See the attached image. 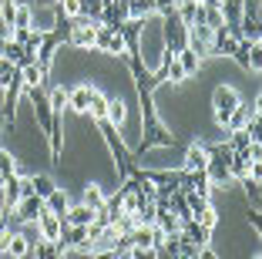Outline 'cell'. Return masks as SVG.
I'll list each match as a JSON object with an SVG mask.
<instances>
[{"label": "cell", "instance_id": "cell-1", "mask_svg": "<svg viewBox=\"0 0 262 259\" xmlns=\"http://www.w3.org/2000/svg\"><path fill=\"white\" fill-rule=\"evenodd\" d=\"M138 105H141V142L131 152L135 158H141L151 148H171L175 145V135L165 128V122L158 118V108H155V94L151 91H138Z\"/></svg>", "mask_w": 262, "mask_h": 259}, {"label": "cell", "instance_id": "cell-2", "mask_svg": "<svg viewBox=\"0 0 262 259\" xmlns=\"http://www.w3.org/2000/svg\"><path fill=\"white\" fill-rule=\"evenodd\" d=\"M94 128L101 131V138H104V145H108L111 158H115V168H118V182H121V178H145V168L138 165V158H135V152H131V148L124 145L121 131H118L115 125L108 122V118H101V122H94Z\"/></svg>", "mask_w": 262, "mask_h": 259}, {"label": "cell", "instance_id": "cell-3", "mask_svg": "<svg viewBox=\"0 0 262 259\" xmlns=\"http://www.w3.org/2000/svg\"><path fill=\"white\" fill-rule=\"evenodd\" d=\"M239 91L235 88H229V84H219L215 91H212V114H215V122L225 128V122H229V114L235 111V105H239Z\"/></svg>", "mask_w": 262, "mask_h": 259}, {"label": "cell", "instance_id": "cell-4", "mask_svg": "<svg viewBox=\"0 0 262 259\" xmlns=\"http://www.w3.org/2000/svg\"><path fill=\"white\" fill-rule=\"evenodd\" d=\"M94 31H98V24L91 17H74L71 21V34H68V47H77V51L94 47Z\"/></svg>", "mask_w": 262, "mask_h": 259}, {"label": "cell", "instance_id": "cell-5", "mask_svg": "<svg viewBox=\"0 0 262 259\" xmlns=\"http://www.w3.org/2000/svg\"><path fill=\"white\" fill-rule=\"evenodd\" d=\"M94 51H101V54H115V57H124V41H121V34H118V27L98 24V31H94Z\"/></svg>", "mask_w": 262, "mask_h": 259}, {"label": "cell", "instance_id": "cell-6", "mask_svg": "<svg viewBox=\"0 0 262 259\" xmlns=\"http://www.w3.org/2000/svg\"><path fill=\"white\" fill-rule=\"evenodd\" d=\"M165 21V27H162V37H165V47H171V51H182L185 47V41H188V27L182 21H178V14H165L162 17Z\"/></svg>", "mask_w": 262, "mask_h": 259}, {"label": "cell", "instance_id": "cell-7", "mask_svg": "<svg viewBox=\"0 0 262 259\" xmlns=\"http://www.w3.org/2000/svg\"><path fill=\"white\" fill-rule=\"evenodd\" d=\"M141 31H145V21H138V17H128L118 27V34L124 41V54H138L141 57Z\"/></svg>", "mask_w": 262, "mask_h": 259}, {"label": "cell", "instance_id": "cell-8", "mask_svg": "<svg viewBox=\"0 0 262 259\" xmlns=\"http://www.w3.org/2000/svg\"><path fill=\"white\" fill-rule=\"evenodd\" d=\"M145 178L151 185H165V189L178 192L185 182V168H145Z\"/></svg>", "mask_w": 262, "mask_h": 259}, {"label": "cell", "instance_id": "cell-9", "mask_svg": "<svg viewBox=\"0 0 262 259\" xmlns=\"http://www.w3.org/2000/svg\"><path fill=\"white\" fill-rule=\"evenodd\" d=\"M185 47L195 51L199 57H208V54H212V27H205V24H192V27H188Z\"/></svg>", "mask_w": 262, "mask_h": 259}, {"label": "cell", "instance_id": "cell-10", "mask_svg": "<svg viewBox=\"0 0 262 259\" xmlns=\"http://www.w3.org/2000/svg\"><path fill=\"white\" fill-rule=\"evenodd\" d=\"M64 243L61 239H34L31 243V256L34 259H64Z\"/></svg>", "mask_w": 262, "mask_h": 259}, {"label": "cell", "instance_id": "cell-11", "mask_svg": "<svg viewBox=\"0 0 262 259\" xmlns=\"http://www.w3.org/2000/svg\"><path fill=\"white\" fill-rule=\"evenodd\" d=\"M91 94H94V84H77L74 91H68V108L77 114H88L91 108Z\"/></svg>", "mask_w": 262, "mask_h": 259}, {"label": "cell", "instance_id": "cell-12", "mask_svg": "<svg viewBox=\"0 0 262 259\" xmlns=\"http://www.w3.org/2000/svg\"><path fill=\"white\" fill-rule=\"evenodd\" d=\"M178 232H182V236H185L188 243H195V246H199V249H205V246H208V239H212V232H208V229L202 226L199 219H185V222H182V229H178Z\"/></svg>", "mask_w": 262, "mask_h": 259}, {"label": "cell", "instance_id": "cell-13", "mask_svg": "<svg viewBox=\"0 0 262 259\" xmlns=\"http://www.w3.org/2000/svg\"><path fill=\"white\" fill-rule=\"evenodd\" d=\"M94 215H98V212H94L91 206H84V202H81V206H71L68 212L61 215V222H64V226H91Z\"/></svg>", "mask_w": 262, "mask_h": 259}, {"label": "cell", "instance_id": "cell-14", "mask_svg": "<svg viewBox=\"0 0 262 259\" xmlns=\"http://www.w3.org/2000/svg\"><path fill=\"white\" fill-rule=\"evenodd\" d=\"M37 232H40V239H57L61 236V215L44 209V212L37 215Z\"/></svg>", "mask_w": 262, "mask_h": 259}, {"label": "cell", "instance_id": "cell-15", "mask_svg": "<svg viewBox=\"0 0 262 259\" xmlns=\"http://www.w3.org/2000/svg\"><path fill=\"white\" fill-rule=\"evenodd\" d=\"M205 162H208V152H205V145H188V152H185V172H195V168H205Z\"/></svg>", "mask_w": 262, "mask_h": 259}, {"label": "cell", "instance_id": "cell-16", "mask_svg": "<svg viewBox=\"0 0 262 259\" xmlns=\"http://www.w3.org/2000/svg\"><path fill=\"white\" fill-rule=\"evenodd\" d=\"M44 209H47V212H54V215H64V212L71 209V202H68V192H64V189H54L51 195L44 198Z\"/></svg>", "mask_w": 262, "mask_h": 259}, {"label": "cell", "instance_id": "cell-17", "mask_svg": "<svg viewBox=\"0 0 262 259\" xmlns=\"http://www.w3.org/2000/svg\"><path fill=\"white\" fill-rule=\"evenodd\" d=\"M175 57H178V68L185 71V77H188V74H199V68H202V57H199L195 51H188V47H182V51H178Z\"/></svg>", "mask_w": 262, "mask_h": 259}, {"label": "cell", "instance_id": "cell-18", "mask_svg": "<svg viewBox=\"0 0 262 259\" xmlns=\"http://www.w3.org/2000/svg\"><path fill=\"white\" fill-rule=\"evenodd\" d=\"M232 61L239 64L242 71H252V41H239L232 51Z\"/></svg>", "mask_w": 262, "mask_h": 259}, {"label": "cell", "instance_id": "cell-19", "mask_svg": "<svg viewBox=\"0 0 262 259\" xmlns=\"http://www.w3.org/2000/svg\"><path fill=\"white\" fill-rule=\"evenodd\" d=\"M249 114H252V105H242V101H239V105H235V111L229 114V122H225V131H239L242 125L249 122Z\"/></svg>", "mask_w": 262, "mask_h": 259}, {"label": "cell", "instance_id": "cell-20", "mask_svg": "<svg viewBox=\"0 0 262 259\" xmlns=\"http://www.w3.org/2000/svg\"><path fill=\"white\" fill-rule=\"evenodd\" d=\"M34 27V10L27 4H17V14H14V27L10 31H31Z\"/></svg>", "mask_w": 262, "mask_h": 259}, {"label": "cell", "instance_id": "cell-21", "mask_svg": "<svg viewBox=\"0 0 262 259\" xmlns=\"http://www.w3.org/2000/svg\"><path fill=\"white\" fill-rule=\"evenodd\" d=\"M88 114H91V122H101V118H108V98L94 88L91 94V108H88Z\"/></svg>", "mask_w": 262, "mask_h": 259}, {"label": "cell", "instance_id": "cell-22", "mask_svg": "<svg viewBox=\"0 0 262 259\" xmlns=\"http://www.w3.org/2000/svg\"><path fill=\"white\" fill-rule=\"evenodd\" d=\"M185 202H188V212H192V219H199L202 212H205L212 202H208V195H202V192H185Z\"/></svg>", "mask_w": 262, "mask_h": 259}, {"label": "cell", "instance_id": "cell-23", "mask_svg": "<svg viewBox=\"0 0 262 259\" xmlns=\"http://www.w3.org/2000/svg\"><path fill=\"white\" fill-rule=\"evenodd\" d=\"M242 189H246V198H249V209H259L262 206V185H259V178H242Z\"/></svg>", "mask_w": 262, "mask_h": 259}, {"label": "cell", "instance_id": "cell-24", "mask_svg": "<svg viewBox=\"0 0 262 259\" xmlns=\"http://www.w3.org/2000/svg\"><path fill=\"white\" fill-rule=\"evenodd\" d=\"M31 189H34V195H40V198H47L51 192L57 189V182L51 175H31Z\"/></svg>", "mask_w": 262, "mask_h": 259}, {"label": "cell", "instance_id": "cell-25", "mask_svg": "<svg viewBox=\"0 0 262 259\" xmlns=\"http://www.w3.org/2000/svg\"><path fill=\"white\" fill-rule=\"evenodd\" d=\"M155 14L151 0H128V17H138V21H148Z\"/></svg>", "mask_w": 262, "mask_h": 259}, {"label": "cell", "instance_id": "cell-26", "mask_svg": "<svg viewBox=\"0 0 262 259\" xmlns=\"http://www.w3.org/2000/svg\"><path fill=\"white\" fill-rule=\"evenodd\" d=\"M81 202H84V206H91L94 212H98V209L104 206V202H108V198H104V192H101L98 185H84V198H81Z\"/></svg>", "mask_w": 262, "mask_h": 259}, {"label": "cell", "instance_id": "cell-27", "mask_svg": "<svg viewBox=\"0 0 262 259\" xmlns=\"http://www.w3.org/2000/svg\"><path fill=\"white\" fill-rule=\"evenodd\" d=\"M108 122L115 125V128L124 125V101L121 98H108Z\"/></svg>", "mask_w": 262, "mask_h": 259}, {"label": "cell", "instance_id": "cell-28", "mask_svg": "<svg viewBox=\"0 0 262 259\" xmlns=\"http://www.w3.org/2000/svg\"><path fill=\"white\" fill-rule=\"evenodd\" d=\"M10 175H20V168H17V158L10 152L0 148V178H10Z\"/></svg>", "mask_w": 262, "mask_h": 259}, {"label": "cell", "instance_id": "cell-29", "mask_svg": "<svg viewBox=\"0 0 262 259\" xmlns=\"http://www.w3.org/2000/svg\"><path fill=\"white\" fill-rule=\"evenodd\" d=\"M101 10H104V0H81V17H91L94 24H101Z\"/></svg>", "mask_w": 262, "mask_h": 259}, {"label": "cell", "instance_id": "cell-30", "mask_svg": "<svg viewBox=\"0 0 262 259\" xmlns=\"http://www.w3.org/2000/svg\"><path fill=\"white\" fill-rule=\"evenodd\" d=\"M14 14H17V0H0V21H4V27H14Z\"/></svg>", "mask_w": 262, "mask_h": 259}, {"label": "cell", "instance_id": "cell-31", "mask_svg": "<svg viewBox=\"0 0 262 259\" xmlns=\"http://www.w3.org/2000/svg\"><path fill=\"white\" fill-rule=\"evenodd\" d=\"M54 7L61 10L64 17H71V21H74V17H81V0H57Z\"/></svg>", "mask_w": 262, "mask_h": 259}, {"label": "cell", "instance_id": "cell-32", "mask_svg": "<svg viewBox=\"0 0 262 259\" xmlns=\"http://www.w3.org/2000/svg\"><path fill=\"white\" fill-rule=\"evenodd\" d=\"M199 222H202V226H205V229H208V232H212V229H215V226H219V212H215V206H208V209H205V212H202V215H199Z\"/></svg>", "mask_w": 262, "mask_h": 259}, {"label": "cell", "instance_id": "cell-33", "mask_svg": "<svg viewBox=\"0 0 262 259\" xmlns=\"http://www.w3.org/2000/svg\"><path fill=\"white\" fill-rule=\"evenodd\" d=\"M151 7H155V14H175V7H178V0H151Z\"/></svg>", "mask_w": 262, "mask_h": 259}, {"label": "cell", "instance_id": "cell-34", "mask_svg": "<svg viewBox=\"0 0 262 259\" xmlns=\"http://www.w3.org/2000/svg\"><path fill=\"white\" fill-rule=\"evenodd\" d=\"M168 77H171V81H185V71H182V68H178V57H171V61H168Z\"/></svg>", "mask_w": 262, "mask_h": 259}, {"label": "cell", "instance_id": "cell-35", "mask_svg": "<svg viewBox=\"0 0 262 259\" xmlns=\"http://www.w3.org/2000/svg\"><path fill=\"white\" fill-rule=\"evenodd\" d=\"M131 259H158V249H131Z\"/></svg>", "mask_w": 262, "mask_h": 259}, {"label": "cell", "instance_id": "cell-36", "mask_svg": "<svg viewBox=\"0 0 262 259\" xmlns=\"http://www.w3.org/2000/svg\"><path fill=\"white\" fill-rule=\"evenodd\" d=\"M246 215H249V226H252L255 232H259V229H262V222H259V209H249Z\"/></svg>", "mask_w": 262, "mask_h": 259}, {"label": "cell", "instance_id": "cell-37", "mask_svg": "<svg viewBox=\"0 0 262 259\" xmlns=\"http://www.w3.org/2000/svg\"><path fill=\"white\" fill-rule=\"evenodd\" d=\"M94 259H115V249H101V252H91Z\"/></svg>", "mask_w": 262, "mask_h": 259}, {"label": "cell", "instance_id": "cell-38", "mask_svg": "<svg viewBox=\"0 0 262 259\" xmlns=\"http://www.w3.org/2000/svg\"><path fill=\"white\" fill-rule=\"evenodd\" d=\"M37 4H44V7H54L57 0H37Z\"/></svg>", "mask_w": 262, "mask_h": 259}, {"label": "cell", "instance_id": "cell-39", "mask_svg": "<svg viewBox=\"0 0 262 259\" xmlns=\"http://www.w3.org/2000/svg\"><path fill=\"white\" fill-rule=\"evenodd\" d=\"M0 128H4V122H0Z\"/></svg>", "mask_w": 262, "mask_h": 259}]
</instances>
